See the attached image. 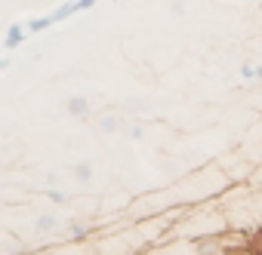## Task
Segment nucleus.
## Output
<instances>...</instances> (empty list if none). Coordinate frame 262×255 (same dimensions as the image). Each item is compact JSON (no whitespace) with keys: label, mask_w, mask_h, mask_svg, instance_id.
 I'll return each instance as SVG.
<instances>
[{"label":"nucleus","mask_w":262,"mask_h":255,"mask_svg":"<svg viewBox=\"0 0 262 255\" xmlns=\"http://www.w3.org/2000/svg\"><path fill=\"white\" fill-rule=\"evenodd\" d=\"M241 252H244V255H262V227L253 231V237L241 246Z\"/></svg>","instance_id":"f257e3e1"}]
</instances>
